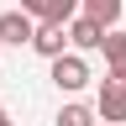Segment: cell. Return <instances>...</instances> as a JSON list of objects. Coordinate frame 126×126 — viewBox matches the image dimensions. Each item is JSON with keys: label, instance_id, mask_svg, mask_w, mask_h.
<instances>
[{"label": "cell", "instance_id": "1", "mask_svg": "<svg viewBox=\"0 0 126 126\" xmlns=\"http://www.w3.org/2000/svg\"><path fill=\"white\" fill-rule=\"evenodd\" d=\"M53 63V84L63 89V94H79L89 84V63H84V53H58V58H47Z\"/></svg>", "mask_w": 126, "mask_h": 126}, {"label": "cell", "instance_id": "2", "mask_svg": "<svg viewBox=\"0 0 126 126\" xmlns=\"http://www.w3.org/2000/svg\"><path fill=\"white\" fill-rule=\"evenodd\" d=\"M94 116L110 121V126H126V79H110L100 84V100H94Z\"/></svg>", "mask_w": 126, "mask_h": 126}, {"label": "cell", "instance_id": "3", "mask_svg": "<svg viewBox=\"0 0 126 126\" xmlns=\"http://www.w3.org/2000/svg\"><path fill=\"white\" fill-rule=\"evenodd\" d=\"M105 32H110V26H100V21H94V16H84V11L68 16V47H74V53H100Z\"/></svg>", "mask_w": 126, "mask_h": 126}, {"label": "cell", "instance_id": "4", "mask_svg": "<svg viewBox=\"0 0 126 126\" xmlns=\"http://www.w3.org/2000/svg\"><path fill=\"white\" fill-rule=\"evenodd\" d=\"M32 53H37V58L68 53V21H37V32H32Z\"/></svg>", "mask_w": 126, "mask_h": 126}, {"label": "cell", "instance_id": "5", "mask_svg": "<svg viewBox=\"0 0 126 126\" xmlns=\"http://www.w3.org/2000/svg\"><path fill=\"white\" fill-rule=\"evenodd\" d=\"M32 32H37V16H26L21 5L0 16V42H11V47H32Z\"/></svg>", "mask_w": 126, "mask_h": 126}, {"label": "cell", "instance_id": "6", "mask_svg": "<svg viewBox=\"0 0 126 126\" xmlns=\"http://www.w3.org/2000/svg\"><path fill=\"white\" fill-rule=\"evenodd\" d=\"M100 53H105V74H110V79H126V32L110 26L105 42H100Z\"/></svg>", "mask_w": 126, "mask_h": 126}, {"label": "cell", "instance_id": "7", "mask_svg": "<svg viewBox=\"0 0 126 126\" xmlns=\"http://www.w3.org/2000/svg\"><path fill=\"white\" fill-rule=\"evenodd\" d=\"M121 5H126V0H79V11L94 16L100 26H116V21H121Z\"/></svg>", "mask_w": 126, "mask_h": 126}, {"label": "cell", "instance_id": "8", "mask_svg": "<svg viewBox=\"0 0 126 126\" xmlns=\"http://www.w3.org/2000/svg\"><path fill=\"white\" fill-rule=\"evenodd\" d=\"M53 126H94V110H89V105H79V100H68V105L53 116Z\"/></svg>", "mask_w": 126, "mask_h": 126}, {"label": "cell", "instance_id": "9", "mask_svg": "<svg viewBox=\"0 0 126 126\" xmlns=\"http://www.w3.org/2000/svg\"><path fill=\"white\" fill-rule=\"evenodd\" d=\"M68 16H79V0H47V16H42V21H68Z\"/></svg>", "mask_w": 126, "mask_h": 126}, {"label": "cell", "instance_id": "10", "mask_svg": "<svg viewBox=\"0 0 126 126\" xmlns=\"http://www.w3.org/2000/svg\"><path fill=\"white\" fill-rule=\"evenodd\" d=\"M21 11H26V16H37V21H42V16H47V0H21Z\"/></svg>", "mask_w": 126, "mask_h": 126}, {"label": "cell", "instance_id": "11", "mask_svg": "<svg viewBox=\"0 0 126 126\" xmlns=\"http://www.w3.org/2000/svg\"><path fill=\"white\" fill-rule=\"evenodd\" d=\"M0 126H11V110H5V105H0Z\"/></svg>", "mask_w": 126, "mask_h": 126}, {"label": "cell", "instance_id": "12", "mask_svg": "<svg viewBox=\"0 0 126 126\" xmlns=\"http://www.w3.org/2000/svg\"><path fill=\"white\" fill-rule=\"evenodd\" d=\"M11 126H16V121H11Z\"/></svg>", "mask_w": 126, "mask_h": 126}]
</instances>
